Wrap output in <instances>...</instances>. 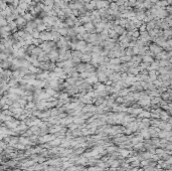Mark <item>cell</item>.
I'll return each instance as SVG.
<instances>
[{"mask_svg":"<svg viewBox=\"0 0 172 171\" xmlns=\"http://www.w3.org/2000/svg\"><path fill=\"white\" fill-rule=\"evenodd\" d=\"M150 49H151V52H153L155 54L160 53L162 51V48H161V46H159V45H157V44H151L150 45Z\"/></svg>","mask_w":172,"mask_h":171,"instance_id":"cell-1","label":"cell"},{"mask_svg":"<svg viewBox=\"0 0 172 171\" xmlns=\"http://www.w3.org/2000/svg\"><path fill=\"white\" fill-rule=\"evenodd\" d=\"M31 18H32V15H31V14H26V15H25V19L30 20Z\"/></svg>","mask_w":172,"mask_h":171,"instance_id":"cell-4","label":"cell"},{"mask_svg":"<svg viewBox=\"0 0 172 171\" xmlns=\"http://www.w3.org/2000/svg\"><path fill=\"white\" fill-rule=\"evenodd\" d=\"M139 27H140V32H144V31H146V24H141Z\"/></svg>","mask_w":172,"mask_h":171,"instance_id":"cell-3","label":"cell"},{"mask_svg":"<svg viewBox=\"0 0 172 171\" xmlns=\"http://www.w3.org/2000/svg\"><path fill=\"white\" fill-rule=\"evenodd\" d=\"M143 61H144L145 62H152L153 59H152V57H151L150 55H149V57H148V55H146V57H143Z\"/></svg>","mask_w":172,"mask_h":171,"instance_id":"cell-2","label":"cell"}]
</instances>
